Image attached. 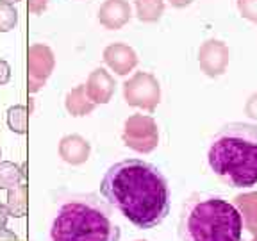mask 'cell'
Here are the masks:
<instances>
[{"label": "cell", "instance_id": "cell-1", "mask_svg": "<svg viewBox=\"0 0 257 241\" xmlns=\"http://www.w3.org/2000/svg\"><path fill=\"white\" fill-rule=\"evenodd\" d=\"M102 197L138 229H154L170 213V188L157 166L141 159L114 163L100 182Z\"/></svg>", "mask_w": 257, "mask_h": 241}, {"label": "cell", "instance_id": "cell-2", "mask_svg": "<svg viewBox=\"0 0 257 241\" xmlns=\"http://www.w3.org/2000/svg\"><path fill=\"white\" fill-rule=\"evenodd\" d=\"M209 166L232 188L257 184V125L227 124L214 134L207 154Z\"/></svg>", "mask_w": 257, "mask_h": 241}, {"label": "cell", "instance_id": "cell-3", "mask_svg": "<svg viewBox=\"0 0 257 241\" xmlns=\"http://www.w3.org/2000/svg\"><path fill=\"white\" fill-rule=\"evenodd\" d=\"M111 209L96 195H73L57 207L50 241H120Z\"/></svg>", "mask_w": 257, "mask_h": 241}, {"label": "cell", "instance_id": "cell-4", "mask_svg": "<svg viewBox=\"0 0 257 241\" xmlns=\"http://www.w3.org/2000/svg\"><path fill=\"white\" fill-rule=\"evenodd\" d=\"M243 216L236 205L214 195H195L182 205V241H241Z\"/></svg>", "mask_w": 257, "mask_h": 241}, {"label": "cell", "instance_id": "cell-5", "mask_svg": "<svg viewBox=\"0 0 257 241\" xmlns=\"http://www.w3.org/2000/svg\"><path fill=\"white\" fill-rule=\"evenodd\" d=\"M54 52L43 43H34L27 48V89L38 93L45 86L54 70Z\"/></svg>", "mask_w": 257, "mask_h": 241}, {"label": "cell", "instance_id": "cell-6", "mask_svg": "<svg viewBox=\"0 0 257 241\" xmlns=\"http://www.w3.org/2000/svg\"><path fill=\"white\" fill-rule=\"evenodd\" d=\"M131 18V8L125 0H105L98 11V20L105 29H116L123 27Z\"/></svg>", "mask_w": 257, "mask_h": 241}, {"label": "cell", "instance_id": "cell-7", "mask_svg": "<svg viewBox=\"0 0 257 241\" xmlns=\"http://www.w3.org/2000/svg\"><path fill=\"white\" fill-rule=\"evenodd\" d=\"M156 82L152 77L138 75L125 84V95H127L128 102H133V104L152 105L150 102H154L156 98Z\"/></svg>", "mask_w": 257, "mask_h": 241}, {"label": "cell", "instance_id": "cell-8", "mask_svg": "<svg viewBox=\"0 0 257 241\" xmlns=\"http://www.w3.org/2000/svg\"><path fill=\"white\" fill-rule=\"evenodd\" d=\"M89 145L79 136H64L59 143V154L70 165H79L88 159Z\"/></svg>", "mask_w": 257, "mask_h": 241}, {"label": "cell", "instance_id": "cell-9", "mask_svg": "<svg viewBox=\"0 0 257 241\" xmlns=\"http://www.w3.org/2000/svg\"><path fill=\"white\" fill-rule=\"evenodd\" d=\"M104 56L109 66L116 70L118 73H127L136 64V56L125 45H111L109 48H105Z\"/></svg>", "mask_w": 257, "mask_h": 241}, {"label": "cell", "instance_id": "cell-10", "mask_svg": "<svg viewBox=\"0 0 257 241\" xmlns=\"http://www.w3.org/2000/svg\"><path fill=\"white\" fill-rule=\"evenodd\" d=\"M8 209L11 216H25L27 213V186L24 182L8 189Z\"/></svg>", "mask_w": 257, "mask_h": 241}, {"label": "cell", "instance_id": "cell-11", "mask_svg": "<svg viewBox=\"0 0 257 241\" xmlns=\"http://www.w3.org/2000/svg\"><path fill=\"white\" fill-rule=\"evenodd\" d=\"M112 91V82L104 70H96L89 79V93L96 102H107Z\"/></svg>", "mask_w": 257, "mask_h": 241}, {"label": "cell", "instance_id": "cell-12", "mask_svg": "<svg viewBox=\"0 0 257 241\" xmlns=\"http://www.w3.org/2000/svg\"><path fill=\"white\" fill-rule=\"evenodd\" d=\"M25 177L22 168L11 161H2L0 163V189H9L13 186L20 184Z\"/></svg>", "mask_w": 257, "mask_h": 241}, {"label": "cell", "instance_id": "cell-13", "mask_svg": "<svg viewBox=\"0 0 257 241\" xmlns=\"http://www.w3.org/2000/svg\"><path fill=\"white\" fill-rule=\"evenodd\" d=\"M138 18L141 22H156L163 15V0H136Z\"/></svg>", "mask_w": 257, "mask_h": 241}, {"label": "cell", "instance_id": "cell-14", "mask_svg": "<svg viewBox=\"0 0 257 241\" xmlns=\"http://www.w3.org/2000/svg\"><path fill=\"white\" fill-rule=\"evenodd\" d=\"M8 127L15 134L27 133V107L25 105L16 104L8 109Z\"/></svg>", "mask_w": 257, "mask_h": 241}, {"label": "cell", "instance_id": "cell-15", "mask_svg": "<svg viewBox=\"0 0 257 241\" xmlns=\"http://www.w3.org/2000/svg\"><path fill=\"white\" fill-rule=\"evenodd\" d=\"M66 109L72 114H75V116H80V114H84V112H88L91 109V104H88L84 96V88H77L72 93H68V96H66Z\"/></svg>", "mask_w": 257, "mask_h": 241}, {"label": "cell", "instance_id": "cell-16", "mask_svg": "<svg viewBox=\"0 0 257 241\" xmlns=\"http://www.w3.org/2000/svg\"><path fill=\"white\" fill-rule=\"evenodd\" d=\"M18 24V11L13 4L0 2V32H9Z\"/></svg>", "mask_w": 257, "mask_h": 241}, {"label": "cell", "instance_id": "cell-17", "mask_svg": "<svg viewBox=\"0 0 257 241\" xmlns=\"http://www.w3.org/2000/svg\"><path fill=\"white\" fill-rule=\"evenodd\" d=\"M48 0H27V9L32 15H41L47 8Z\"/></svg>", "mask_w": 257, "mask_h": 241}, {"label": "cell", "instance_id": "cell-18", "mask_svg": "<svg viewBox=\"0 0 257 241\" xmlns=\"http://www.w3.org/2000/svg\"><path fill=\"white\" fill-rule=\"evenodd\" d=\"M11 80V66L6 59H0V86L8 84Z\"/></svg>", "mask_w": 257, "mask_h": 241}, {"label": "cell", "instance_id": "cell-19", "mask_svg": "<svg viewBox=\"0 0 257 241\" xmlns=\"http://www.w3.org/2000/svg\"><path fill=\"white\" fill-rule=\"evenodd\" d=\"M9 216H11V214H9L8 205L0 204V230L6 229V225H8V218Z\"/></svg>", "mask_w": 257, "mask_h": 241}, {"label": "cell", "instance_id": "cell-20", "mask_svg": "<svg viewBox=\"0 0 257 241\" xmlns=\"http://www.w3.org/2000/svg\"><path fill=\"white\" fill-rule=\"evenodd\" d=\"M4 239H16V236L13 232H8L6 229L0 230V241H4Z\"/></svg>", "mask_w": 257, "mask_h": 241}, {"label": "cell", "instance_id": "cell-21", "mask_svg": "<svg viewBox=\"0 0 257 241\" xmlns=\"http://www.w3.org/2000/svg\"><path fill=\"white\" fill-rule=\"evenodd\" d=\"M172 2V6H175V8H182V6H188L191 0H170Z\"/></svg>", "mask_w": 257, "mask_h": 241}, {"label": "cell", "instance_id": "cell-22", "mask_svg": "<svg viewBox=\"0 0 257 241\" xmlns=\"http://www.w3.org/2000/svg\"><path fill=\"white\" fill-rule=\"evenodd\" d=\"M0 2H6V4H13V6H15L16 2H20V0H0Z\"/></svg>", "mask_w": 257, "mask_h": 241}, {"label": "cell", "instance_id": "cell-23", "mask_svg": "<svg viewBox=\"0 0 257 241\" xmlns=\"http://www.w3.org/2000/svg\"><path fill=\"white\" fill-rule=\"evenodd\" d=\"M0 157H2V149H0Z\"/></svg>", "mask_w": 257, "mask_h": 241}]
</instances>
